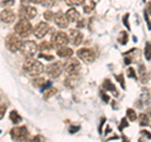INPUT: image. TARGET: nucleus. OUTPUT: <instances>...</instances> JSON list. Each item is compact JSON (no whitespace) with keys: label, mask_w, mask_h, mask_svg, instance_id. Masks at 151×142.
Returning a JSON list of instances; mask_svg holds the SVG:
<instances>
[{"label":"nucleus","mask_w":151,"mask_h":142,"mask_svg":"<svg viewBox=\"0 0 151 142\" xmlns=\"http://www.w3.org/2000/svg\"><path fill=\"white\" fill-rule=\"evenodd\" d=\"M23 68L33 77H38V75H40L44 72V65L39 60H35L33 58H28L24 62V64H23Z\"/></svg>","instance_id":"obj_1"},{"label":"nucleus","mask_w":151,"mask_h":142,"mask_svg":"<svg viewBox=\"0 0 151 142\" xmlns=\"http://www.w3.org/2000/svg\"><path fill=\"white\" fill-rule=\"evenodd\" d=\"M14 30H15V34H18L20 38H27V37H29L32 34V30H33V28H32V24H30V22L29 20H27V19H20L18 23H17V25L15 28H14Z\"/></svg>","instance_id":"obj_2"},{"label":"nucleus","mask_w":151,"mask_h":142,"mask_svg":"<svg viewBox=\"0 0 151 142\" xmlns=\"http://www.w3.org/2000/svg\"><path fill=\"white\" fill-rule=\"evenodd\" d=\"M5 44H6V48L10 50L12 53H15V52L20 50L22 45H23V40L18 34H10L6 37Z\"/></svg>","instance_id":"obj_3"},{"label":"nucleus","mask_w":151,"mask_h":142,"mask_svg":"<svg viewBox=\"0 0 151 142\" xmlns=\"http://www.w3.org/2000/svg\"><path fill=\"white\" fill-rule=\"evenodd\" d=\"M69 42V38L68 35L65 34V33L63 32H57V33H53L52 34V45L55 47V48H63V47H65L68 44Z\"/></svg>","instance_id":"obj_4"},{"label":"nucleus","mask_w":151,"mask_h":142,"mask_svg":"<svg viewBox=\"0 0 151 142\" xmlns=\"http://www.w3.org/2000/svg\"><path fill=\"white\" fill-rule=\"evenodd\" d=\"M10 136L14 141H19V142H23L28 138L29 136V132H28V128L25 126H22V127H14L10 131Z\"/></svg>","instance_id":"obj_5"},{"label":"nucleus","mask_w":151,"mask_h":142,"mask_svg":"<svg viewBox=\"0 0 151 142\" xmlns=\"http://www.w3.org/2000/svg\"><path fill=\"white\" fill-rule=\"evenodd\" d=\"M37 49H38V45L35 44V42H33V40H23V45H22L20 50L25 57L32 58V57L37 53Z\"/></svg>","instance_id":"obj_6"},{"label":"nucleus","mask_w":151,"mask_h":142,"mask_svg":"<svg viewBox=\"0 0 151 142\" xmlns=\"http://www.w3.org/2000/svg\"><path fill=\"white\" fill-rule=\"evenodd\" d=\"M64 69L68 75H78L79 70H81V64H79L77 59H69L65 63Z\"/></svg>","instance_id":"obj_7"},{"label":"nucleus","mask_w":151,"mask_h":142,"mask_svg":"<svg viewBox=\"0 0 151 142\" xmlns=\"http://www.w3.org/2000/svg\"><path fill=\"white\" fill-rule=\"evenodd\" d=\"M77 54L79 57V59H82L84 63H93L94 59H96V54H94V52L89 48H81Z\"/></svg>","instance_id":"obj_8"},{"label":"nucleus","mask_w":151,"mask_h":142,"mask_svg":"<svg viewBox=\"0 0 151 142\" xmlns=\"http://www.w3.org/2000/svg\"><path fill=\"white\" fill-rule=\"evenodd\" d=\"M50 30V27L48 25V23H45V22H40V23H38L37 27L33 29V33H34V35L35 38H43L45 37V34H48V32Z\"/></svg>","instance_id":"obj_9"},{"label":"nucleus","mask_w":151,"mask_h":142,"mask_svg":"<svg viewBox=\"0 0 151 142\" xmlns=\"http://www.w3.org/2000/svg\"><path fill=\"white\" fill-rule=\"evenodd\" d=\"M44 70L50 78H57L62 74V67H60L59 63H50Z\"/></svg>","instance_id":"obj_10"},{"label":"nucleus","mask_w":151,"mask_h":142,"mask_svg":"<svg viewBox=\"0 0 151 142\" xmlns=\"http://www.w3.org/2000/svg\"><path fill=\"white\" fill-rule=\"evenodd\" d=\"M53 22L55 23V25H57V27L62 28V29H64V28H67V27H68V24H69V20L67 19V15H65L64 13H62V11H58L57 14H54V19H53Z\"/></svg>","instance_id":"obj_11"},{"label":"nucleus","mask_w":151,"mask_h":142,"mask_svg":"<svg viewBox=\"0 0 151 142\" xmlns=\"http://www.w3.org/2000/svg\"><path fill=\"white\" fill-rule=\"evenodd\" d=\"M20 14H22V16L23 19H33V18H35L37 16V9L34 6H30V5H23V8L20 9Z\"/></svg>","instance_id":"obj_12"},{"label":"nucleus","mask_w":151,"mask_h":142,"mask_svg":"<svg viewBox=\"0 0 151 142\" xmlns=\"http://www.w3.org/2000/svg\"><path fill=\"white\" fill-rule=\"evenodd\" d=\"M0 19H1L3 23H6V24H10L15 20V13L10 9H4V10L0 13Z\"/></svg>","instance_id":"obj_13"},{"label":"nucleus","mask_w":151,"mask_h":142,"mask_svg":"<svg viewBox=\"0 0 151 142\" xmlns=\"http://www.w3.org/2000/svg\"><path fill=\"white\" fill-rule=\"evenodd\" d=\"M69 38H70V42H72L73 45H79L83 42V35L81 30L78 29H72L69 33Z\"/></svg>","instance_id":"obj_14"},{"label":"nucleus","mask_w":151,"mask_h":142,"mask_svg":"<svg viewBox=\"0 0 151 142\" xmlns=\"http://www.w3.org/2000/svg\"><path fill=\"white\" fill-rule=\"evenodd\" d=\"M65 15H67V19L69 22H78L79 18H81V14L78 13V10H76L74 8L68 9L67 13H65Z\"/></svg>","instance_id":"obj_15"},{"label":"nucleus","mask_w":151,"mask_h":142,"mask_svg":"<svg viewBox=\"0 0 151 142\" xmlns=\"http://www.w3.org/2000/svg\"><path fill=\"white\" fill-rule=\"evenodd\" d=\"M139 77H140V79H141V82L142 83H147L149 82L150 75H149L147 69H146V67L144 64H140V67H139Z\"/></svg>","instance_id":"obj_16"},{"label":"nucleus","mask_w":151,"mask_h":142,"mask_svg":"<svg viewBox=\"0 0 151 142\" xmlns=\"http://www.w3.org/2000/svg\"><path fill=\"white\" fill-rule=\"evenodd\" d=\"M57 54L60 58H70V57L73 55V50L68 48V47H63V48H59L57 50Z\"/></svg>","instance_id":"obj_17"},{"label":"nucleus","mask_w":151,"mask_h":142,"mask_svg":"<svg viewBox=\"0 0 151 142\" xmlns=\"http://www.w3.org/2000/svg\"><path fill=\"white\" fill-rule=\"evenodd\" d=\"M82 5H83V11L86 14H89V13H92L94 10L96 3H94L93 0H83Z\"/></svg>","instance_id":"obj_18"},{"label":"nucleus","mask_w":151,"mask_h":142,"mask_svg":"<svg viewBox=\"0 0 151 142\" xmlns=\"http://www.w3.org/2000/svg\"><path fill=\"white\" fill-rule=\"evenodd\" d=\"M33 84H34L35 87L42 88V89H47V87L49 86V83H47L44 78H35L34 82H33Z\"/></svg>","instance_id":"obj_19"},{"label":"nucleus","mask_w":151,"mask_h":142,"mask_svg":"<svg viewBox=\"0 0 151 142\" xmlns=\"http://www.w3.org/2000/svg\"><path fill=\"white\" fill-rule=\"evenodd\" d=\"M76 80H78V78L76 77V75H68V78L65 79L64 84H65L67 87L73 88V87H76V84H77V82H76Z\"/></svg>","instance_id":"obj_20"},{"label":"nucleus","mask_w":151,"mask_h":142,"mask_svg":"<svg viewBox=\"0 0 151 142\" xmlns=\"http://www.w3.org/2000/svg\"><path fill=\"white\" fill-rule=\"evenodd\" d=\"M103 87L106 88V91H111L112 93H115L116 96H117V89H116V87L112 84V82H111L110 79H106L105 82H103Z\"/></svg>","instance_id":"obj_21"},{"label":"nucleus","mask_w":151,"mask_h":142,"mask_svg":"<svg viewBox=\"0 0 151 142\" xmlns=\"http://www.w3.org/2000/svg\"><path fill=\"white\" fill-rule=\"evenodd\" d=\"M10 121L13 122V123H20V122H22V117H20V115H19L17 111H12L10 112Z\"/></svg>","instance_id":"obj_22"},{"label":"nucleus","mask_w":151,"mask_h":142,"mask_svg":"<svg viewBox=\"0 0 151 142\" xmlns=\"http://www.w3.org/2000/svg\"><path fill=\"white\" fill-rule=\"evenodd\" d=\"M54 94H57V88H53V87L47 88L45 92H44V94H43V98H44V99H49L50 97H53Z\"/></svg>","instance_id":"obj_23"},{"label":"nucleus","mask_w":151,"mask_h":142,"mask_svg":"<svg viewBox=\"0 0 151 142\" xmlns=\"http://www.w3.org/2000/svg\"><path fill=\"white\" fill-rule=\"evenodd\" d=\"M52 47H53V45H52V43H49V42H42V43L38 45V49L43 50V52L44 50H50Z\"/></svg>","instance_id":"obj_24"},{"label":"nucleus","mask_w":151,"mask_h":142,"mask_svg":"<svg viewBox=\"0 0 151 142\" xmlns=\"http://www.w3.org/2000/svg\"><path fill=\"white\" fill-rule=\"evenodd\" d=\"M145 58H146V60L151 59V43L145 44Z\"/></svg>","instance_id":"obj_25"},{"label":"nucleus","mask_w":151,"mask_h":142,"mask_svg":"<svg viewBox=\"0 0 151 142\" xmlns=\"http://www.w3.org/2000/svg\"><path fill=\"white\" fill-rule=\"evenodd\" d=\"M139 120H140V125H141V126H147V125H149V117H147V115H146V113H142V115H140Z\"/></svg>","instance_id":"obj_26"},{"label":"nucleus","mask_w":151,"mask_h":142,"mask_svg":"<svg viewBox=\"0 0 151 142\" xmlns=\"http://www.w3.org/2000/svg\"><path fill=\"white\" fill-rule=\"evenodd\" d=\"M127 118H129L130 121H136V118H137V115H136V112L132 110V108L127 110Z\"/></svg>","instance_id":"obj_27"},{"label":"nucleus","mask_w":151,"mask_h":142,"mask_svg":"<svg viewBox=\"0 0 151 142\" xmlns=\"http://www.w3.org/2000/svg\"><path fill=\"white\" fill-rule=\"evenodd\" d=\"M64 1L69 6H77V5H81L83 3V0H64Z\"/></svg>","instance_id":"obj_28"},{"label":"nucleus","mask_w":151,"mask_h":142,"mask_svg":"<svg viewBox=\"0 0 151 142\" xmlns=\"http://www.w3.org/2000/svg\"><path fill=\"white\" fill-rule=\"evenodd\" d=\"M127 39H129V37H127V33H126V32H121L120 38H119L120 43H121V44H126V43H127Z\"/></svg>","instance_id":"obj_29"},{"label":"nucleus","mask_w":151,"mask_h":142,"mask_svg":"<svg viewBox=\"0 0 151 142\" xmlns=\"http://www.w3.org/2000/svg\"><path fill=\"white\" fill-rule=\"evenodd\" d=\"M55 4V0H42V5L45 8H52Z\"/></svg>","instance_id":"obj_30"},{"label":"nucleus","mask_w":151,"mask_h":142,"mask_svg":"<svg viewBox=\"0 0 151 142\" xmlns=\"http://www.w3.org/2000/svg\"><path fill=\"white\" fill-rule=\"evenodd\" d=\"M44 19H45V20H53V19H54V13L50 11V10H47L44 13Z\"/></svg>","instance_id":"obj_31"},{"label":"nucleus","mask_w":151,"mask_h":142,"mask_svg":"<svg viewBox=\"0 0 151 142\" xmlns=\"http://www.w3.org/2000/svg\"><path fill=\"white\" fill-rule=\"evenodd\" d=\"M127 77H130V78H136V72H135L134 68H129V69H127Z\"/></svg>","instance_id":"obj_32"},{"label":"nucleus","mask_w":151,"mask_h":142,"mask_svg":"<svg viewBox=\"0 0 151 142\" xmlns=\"http://www.w3.org/2000/svg\"><path fill=\"white\" fill-rule=\"evenodd\" d=\"M5 111H6V106L1 103V105H0V120L5 116Z\"/></svg>","instance_id":"obj_33"},{"label":"nucleus","mask_w":151,"mask_h":142,"mask_svg":"<svg viewBox=\"0 0 151 142\" xmlns=\"http://www.w3.org/2000/svg\"><path fill=\"white\" fill-rule=\"evenodd\" d=\"M116 78L119 79V82L121 83V87H122V88H126V86H125V82H124V75H122V74H119Z\"/></svg>","instance_id":"obj_34"},{"label":"nucleus","mask_w":151,"mask_h":142,"mask_svg":"<svg viewBox=\"0 0 151 142\" xmlns=\"http://www.w3.org/2000/svg\"><path fill=\"white\" fill-rule=\"evenodd\" d=\"M1 4H3L4 6H12V5L15 4V1H14V0H5V1H3Z\"/></svg>","instance_id":"obj_35"},{"label":"nucleus","mask_w":151,"mask_h":142,"mask_svg":"<svg viewBox=\"0 0 151 142\" xmlns=\"http://www.w3.org/2000/svg\"><path fill=\"white\" fill-rule=\"evenodd\" d=\"M39 58H43V59H48V60H53V55H47V54H40Z\"/></svg>","instance_id":"obj_36"},{"label":"nucleus","mask_w":151,"mask_h":142,"mask_svg":"<svg viewBox=\"0 0 151 142\" xmlns=\"http://www.w3.org/2000/svg\"><path fill=\"white\" fill-rule=\"evenodd\" d=\"M30 142H43V137L42 136H37V137H34Z\"/></svg>","instance_id":"obj_37"},{"label":"nucleus","mask_w":151,"mask_h":142,"mask_svg":"<svg viewBox=\"0 0 151 142\" xmlns=\"http://www.w3.org/2000/svg\"><path fill=\"white\" fill-rule=\"evenodd\" d=\"M127 19H129V14H126V15L124 16V23H125V25L127 27V29H130V25H129V20H127Z\"/></svg>","instance_id":"obj_38"},{"label":"nucleus","mask_w":151,"mask_h":142,"mask_svg":"<svg viewBox=\"0 0 151 142\" xmlns=\"http://www.w3.org/2000/svg\"><path fill=\"white\" fill-rule=\"evenodd\" d=\"M125 127H127V122H126V120L124 118V120H122V122H121V125H120V130L125 128Z\"/></svg>","instance_id":"obj_39"},{"label":"nucleus","mask_w":151,"mask_h":142,"mask_svg":"<svg viewBox=\"0 0 151 142\" xmlns=\"http://www.w3.org/2000/svg\"><path fill=\"white\" fill-rule=\"evenodd\" d=\"M78 130H79V127H78V126H77V127H74V126H73V127H70V128H69V132H70V133H74V132H77Z\"/></svg>","instance_id":"obj_40"},{"label":"nucleus","mask_w":151,"mask_h":142,"mask_svg":"<svg viewBox=\"0 0 151 142\" xmlns=\"http://www.w3.org/2000/svg\"><path fill=\"white\" fill-rule=\"evenodd\" d=\"M101 96H102V99H103V101H105V102H108V99H110V97H108L107 96V94H105V93H101Z\"/></svg>","instance_id":"obj_41"},{"label":"nucleus","mask_w":151,"mask_h":142,"mask_svg":"<svg viewBox=\"0 0 151 142\" xmlns=\"http://www.w3.org/2000/svg\"><path fill=\"white\" fill-rule=\"evenodd\" d=\"M30 3H35V4H42V0H29Z\"/></svg>","instance_id":"obj_42"},{"label":"nucleus","mask_w":151,"mask_h":142,"mask_svg":"<svg viewBox=\"0 0 151 142\" xmlns=\"http://www.w3.org/2000/svg\"><path fill=\"white\" fill-rule=\"evenodd\" d=\"M147 11L150 13V15H151V3L149 4V6H147Z\"/></svg>","instance_id":"obj_43"},{"label":"nucleus","mask_w":151,"mask_h":142,"mask_svg":"<svg viewBox=\"0 0 151 142\" xmlns=\"http://www.w3.org/2000/svg\"><path fill=\"white\" fill-rule=\"evenodd\" d=\"M139 142H146V141H145V140H140Z\"/></svg>","instance_id":"obj_44"}]
</instances>
